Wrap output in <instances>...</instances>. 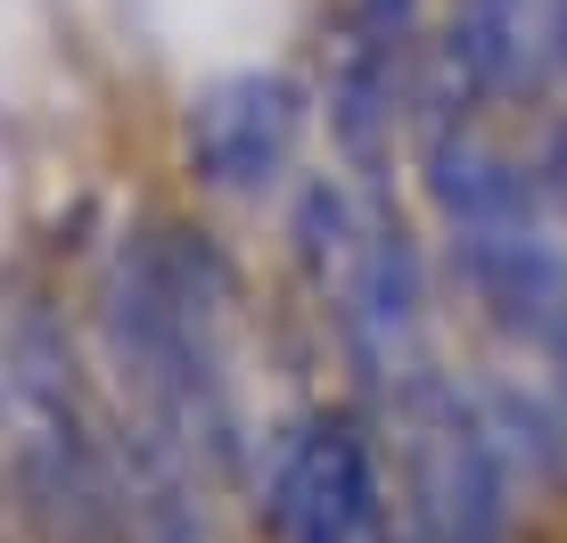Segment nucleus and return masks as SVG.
Segmentation results:
<instances>
[{
    "instance_id": "f257e3e1",
    "label": "nucleus",
    "mask_w": 567,
    "mask_h": 543,
    "mask_svg": "<svg viewBox=\"0 0 567 543\" xmlns=\"http://www.w3.org/2000/svg\"><path fill=\"white\" fill-rule=\"evenodd\" d=\"M107 461L132 543H230L223 502L256 470L239 379V288L189 230H141L100 297Z\"/></svg>"
},
{
    "instance_id": "f03ea898",
    "label": "nucleus",
    "mask_w": 567,
    "mask_h": 543,
    "mask_svg": "<svg viewBox=\"0 0 567 543\" xmlns=\"http://www.w3.org/2000/svg\"><path fill=\"white\" fill-rule=\"evenodd\" d=\"M0 478L33 543H132L100 403L42 314L0 329Z\"/></svg>"
},
{
    "instance_id": "7ed1b4c3",
    "label": "nucleus",
    "mask_w": 567,
    "mask_h": 543,
    "mask_svg": "<svg viewBox=\"0 0 567 543\" xmlns=\"http://www.w3.org/2000/svg\"><path fill=\"white\" fill-rule=\"evenodd\" d=\"M297 264L338 329L346 362L362 371L370 396L412 379L436 362V329H427V272L403 215L386 206V182L362 173H321L297 198Z\"/></svg>"
},
{
    "instance_id": "20e7f679",
    "label": "nucleus",
    "mask_w": 567,
    "mask_h": 543,
    "mask_svg": "<svg viewBox=\"0 0 567 543\" xmlns=\"http://www.w3.org/2000/svg\"><path fill=\"white\" fill-rule=\"evenodd\" d=\"M403 543H511L518 527V437L494 396L461 387L444 362L370 396Z\"/></svg>"
},
{
    "instance_id": "39448f33",
    "label": "nucleus",
    "mask_w": 567,
    "mask_h": 543,
    "mask_svg": "<svg viewBox=\"0 0 567 543\" xmlns=\"http://www.w3.org/2000/svg\"><path fill=\"white\" fill-rule=\"evenodd\" d=\"M256 511L271 543H403L379 429L362 412H312L256 461Z\"/></svg>"
},
{
    "instance_id": "423d86ee",
    "label": "nucleus",
    "mask_w": 567,
    "mask_h": 543,
    "mask_svg": "<svg viewBox=\"0 0 567 543\" xmlns=\"http://www.w3.org/2000/svg\"><path fill=\"white\" fill-rule=\"evenodd\" d=\"M412 58H420V0H346L329 50V124L346 173L386 182L395 124L412 115Z\"/></svg>"
},
{
    "instance_id": "0eeeda50",
    "label": "nucleus",
    "mask_w": 567,
    "mask_h": 543,
    "mask_svg": "<svg viewBox=\"0 0 567 543\" xmlns=\"http://www.w3.org/2000/svg\"><path fill=\"white\" fill-rule=\"evenodd\" d=\"M297 141H305V91L264 66L214 74L182 115V157L223 198H264L297 165Z\"/></svg>"
},
{
    "instance_id": "6e6552de",
    "label": "nucleus",
    "mask_w": 567,
    "mask_h": 543,
    "mask_svg": "<svg viewBox=\"0 0 567 543\" xmlns=\"http://www.w3.org/2000/svg\"><path fill=\"white\" fill-rule=\"evenodd\" d=\"M436 83L502 107H559L567 91V0H461Z\"/></svg>"
},
{
    "instance_id": "1a4fd4ad",
    "label": "nucleus",
    "mask_w": 567,
    "mask_h": 543,
    "mask_svg": "<svg viewBox=\"0 0 567 543\" xmlns=\"http://www.w3.org/2000/svg\"><path fill=\"white\" fill-rule=\"evenodd\" d=\"M0 543H17V535H9V511H0Z\"/></svg>"
}]
</instances>
